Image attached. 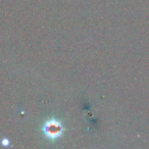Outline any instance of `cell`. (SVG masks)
<instances>
[{"instance_id": "obj_1", "label": "cell", "mask_w": 149, "mask_h": 149, "mask_svg": "<svg viewBox=\"0 0 149 149\" xmlns=\"http://www.w3.org/2000/svg\"><path fill=\"white\" fill-rule=\"evenodd\" d=\"M43 133L46 138L49 140H56L63 134V127L58 120L50 118L44 124Z\"/></svg>"}, {"instance_id": "obj_2", "label": "cell", "mask_w": 149, "mask_h": 149, "mask_svg": "<svg viewBox=\"0 0 149 149\" xmlns=\"http://www.w3.org/2000/svg\"><path fill=\"white\" fill-rule=\"evenodd\" d=\"M1 143H2V145H4V146H7V145H9V140L6 138H4V139H2Z\"/></svg>"}]
</instances>
